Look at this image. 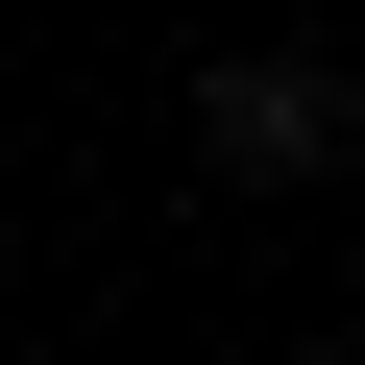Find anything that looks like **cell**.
Segmentation results:
<instances>
[{"mask_svg":"<svg viewBox=\"0 0 365 365\" xmlns=\"http://www.w3.org/2000/svg\"><path fill=\"white\" fill-rule=\"evenodd\" d=\"M195 146H220V170H317V73H292V49L195 73Z\"/></svg>","mask_w":365,"mask_h":365,"instance_id":"6da1fadb","label":"cell"}]
</instances>
